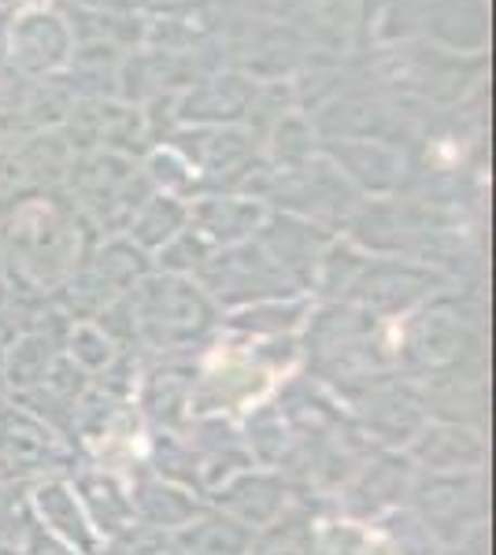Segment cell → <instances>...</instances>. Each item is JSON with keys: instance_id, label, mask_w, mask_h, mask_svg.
Segmentation results:
<instances>
[{"instance_id": "cell-4", "label": "cell", "mask_w": 496, "mask_h": 555, "mask_svg": "<svg viewBox=\"0 0 496 555\" xmlns=\"http://www.w3.org/2000/svg\"><path fill=\"white\" fill-rule=\"evenodd\" d=\"M411 460L408 455L385 452L378 460H367L364 467H356V474L345 486V504L352 515L359 518H382L400 507L404 492L411 489Z\"/></svg>"}, {"instance_id": "cell-12", "label": "cell", "mask_w": 496, "mask_h": 555, "mask_svg": "<svg viewBox=\"0 0 496 555\" xmlns=\"http://www.w3.org/2000/svg\"><path fill=\"white\" fill-rule=\"evenodd\" d=\"M30 526V500H15V489L8 481H0V552H20Z\"/></svg>"}, {"instance_id": "cell-6", "label": "cell", "mask_w": 496, "mask_h": 555, "mask_svg": "<svg viewBox=\"0 0 496 555\" xmlns=\"http://www.w3.org/2000/svg\"><path fill=\"white\" fill-rule=\"evenodd\" d=\"M130 504L138 522L152 526V530H164L170 537L193 522L196 515L207 512L204 500L193 489L175 486V481L156 478V474H138L130 481Z\"/></svg>"}, {"instance_id": "cell-9", "label": "cell", "mask_w": 496, "mask_h": 555, "mask_svg": "<svg viewBox=\"0 0 496 555\" xmlns=\"http://www.w3.org/2000/svg\"><path fill=\"white\" fill-rule=\"evenodd\" d=\"M252 544H256V533L222 512L196 515L170 537V548L178 555H252Z\"/></svg>"}, {"instance_id": "cell-3", "label": "cell", "mask_w": 496, "mask_h": 555, "mask_svg": "<svg viewBox=\"0 0 496 555\" xmlns=\"http://www.w3.org/2000/svg\"><path fill=\"white\" fill-rule=\"evenodd\" d=\"M215 507L222 515L241 522L245 530H267L278 518L285 515V504H290V486L282 481V474L275 470H241L233 474L230 481H222L219 489L212 492Z\"/></svg>"}, {"instance_id": "cell-7", "label": "cell", "mask_w": 496, "mask_h": 555, "mask_svg": "<svg viewBox=\"0 0 496 555\" xmlns=\"http://www.w3.org/2000/svg\"><path fill=\"white\" fill-rule=\"evenodd\" d=\"M71 486H75L89 522H93V530L101 533L104 544L115 541V537L138 522V518H133V504H130V486H126L115 470L86 467L71 478Z\"/></svg>"}, {"instance_id": "cell-5", "label": "cell", "mask_w": 496, "mask_h": 555, "mask_svg": "<svg viewBox=\"0 0 496 555\" xmlns=\"http://www.w3.org/2000/svg\"><path fill=\"white\" fill-rule=\"evenodd\" d=\"M411 463H422L430 474H463L482 470L485 463V441L482 434L459 423H427L411 437Z\"/></svg>"}, {"instance_id": "cell-11", "label": "cell", "mask_w": 496, "mask_h": 555, "mask_svg": "<svg viewBox=\"0 0 496 555\" xmlns=\"http://www.w3.org/2000/svg\"><path fill=\"white\" fill-rule=\"evenodd\" d=\"M67 360L86 374V378H101V374L119 360V348H112L107 337L97 334L93 326H82L75 337H71Z\"/></svg>"}, {"instance_id": "cell-13", "label": "cell", "mask_w": 496, "mask_h": 555, "mask_svg": "<svg viewBox=\"0 0 496 555\" xmlns=\"http://www.w3.org/2000/svg\"><path fill=\"white\" fill-rule=\"evenodd\" d=\"M15 555H78V552H71L67 544H60L56 537H49L38 522H34L30 533H26V541H23V548Z\"/></svg>"}, {"instance_id": "cell-8", "label": "cell", "mask_w": 496, "mask_h": 555, "mask_svg": "<svg viewBox=\"0 0 496 555\" xmlns=\"http://www.w3.org/2000/svg\"><path fill=\"white\" fill-rule=\"evenodd\" d=\"M193 366L178 356H167V363L145 371V382L138 389L141 415L160 426H182L189 415V392H193Z\"/></svg>"}, {"instance_id": "cell-14", "label": "cell", "mask_w": 496, "mask_h": 555, "mask_svg": "<svg viewBox=\"0 0 496 555\" xmlns=\"http://www.w3.org/2000/svg\"><path fill=\"white\" fill-rule=\"evenodd\" d=\"M0 555H12V552H0Z\"/></svg>"}, {"instance_id": "cell-1", "label": "cell", "mask_w": 496, "mask_h": 555, "mask_svg": "<svg viewBox=\"0 0 496 555\" xmlns=\"http://www.w3.org/2000/svg\"><path fill=\"white\" fill-rule=\"evenodd\" d=\"M63 444L49 423L30 415L26 408L0 404V467L4 478H56L63 463Z\"/></svg>"}, {"instance_id": "cell-2", "label": "cell", "mask_w": 496, "mask_h": 555, "mask_svg": "<svg viewBox=\"0 0 496 555\" xmlns=\"http://www.w3.org/2000/svg\"><path fill=\"white\" fill-rule=\"evenodd\" d=\"M30 515L49 537H56L60 544H67L78 555H104L101 533L89 522L82 500H78L71 478H41L30 489Z\"/></svg>"}, {"instance_id": "cell-10", "label": "cell", "mask_w": 496, "mask_h": 555, "mask_svg": "<svg viewBox=\"0 0 496 555\" xmlns=\"http://www.w3.org/2000/svg\"><path fill=\"white\" fill-rule=\"evenodd\" d=\"M60 360V348H52L41 337H26V341L4 348V360H0V374L12 385L15 392L38 389V385L49 378L52 366Z\"/></svg>"}]
</instances>
